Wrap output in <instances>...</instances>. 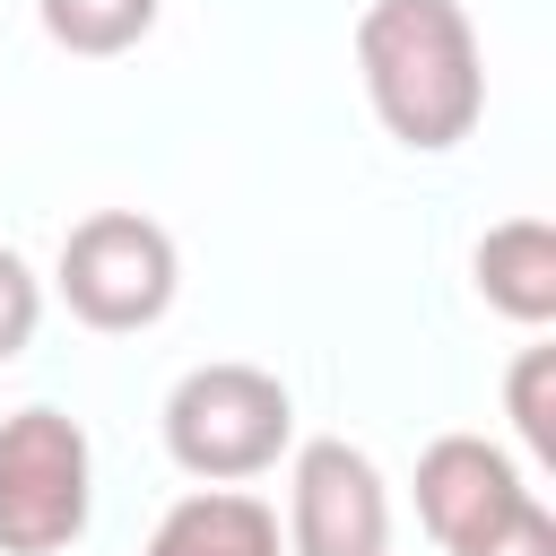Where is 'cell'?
<instances>
[{
    "instance_id": "2",
    "label": "cell",
    "mask_w": 556,
    "mask_h": 556,
    "mask_svg": "<svg viewBox=\"0 0 556 556\" xmlns=\"http://www.w3.org/2000/svg\"><path fill=\"white\" fill-rule=\"evenodd\" d=\"M295 443V400L261 365H191L165 391V452L200 486H243Z\"/></svg>"
},
{
    "instance_id": "6",
    "label": "cell",
    "mask_w": 556,
    "mask_h": 556,
    "mask_svg": "<svg viewBox=\"0 0 556 556\" xmlns=\"http://www.w3.org/2000/svg\"><path fill=\"white\" fill-rule=\"evenodd\" d=\"M521 495H530V486H521L513 452L486 443V434H434V443L417 452V521L434 530L443 556H460L469 539H486Z\"/></svg>"
},
{
    "instance_id": "3",
    "label": "cell",
    "mask_w": 556,
    "mask_h": 556,
    "mask_svg": "<svg viewBox=\"0 0 556 556\" xmlns=\"http://www.w3.org/2000/svg\"><path fill=\"white\" fill-rule=\"evenodd\" d=\"M96 513V452L87 426L61 408H9L0 417V556H61L87 539Z\"/></svg>"
},
{
    "instance_id": "8",
    "label": "cell",
    "mask_w": 556,
    "mask_h": 556,
    "mask_svg": "<svg viewBox=\"0 0 556 556\" xmlns=\"http://www.w3.org/2000/svg\"><path fill=\"white\" fill-rule=\"evenodd\" d=\"M148 556H278V513L243 486H200L148 530Z\"/></svg>"
},
{
    "instance_id": "11",
    "label": "cell",
    "mask_w": 556,
    "mask_h": 556,
    "mask_svg": "<svg viewBox=\"0 0 556 556\" xmlns=\"http://www.w3.org/2000/svg\"><path fill=\"white\" fill-rule=\"evenodd\" d=\"M35 321H43V278L0 243V365H17L35 348Z\"/></svg>"
},
{
    "instance_id": "9",
    "label": "cell",
    "mask_w": 556,
    "mask_h": 556,
    "mask_svg": "<svg viewBox=\"0 0 556 556\" xmlns=\"http://www.w3.org/2000/svg\"><path fill=\"white\" fill-rule=\"evenodd\" d=\"M35 17H43V35H52L61 52L113 61V52H130V43L156 26V0H35Z\"/></svg>"
},
{
    "instance_id": "1",
    "label": "cell",
    "mask_w": 556,
    "mask_h": 556,
    "mask_svg": "<svg viewBox=\"0 0 556 556\" xmlns=\"http://www.w3.org/2000/svg\"><path fill=\"white\" fill-rule=\"evenodd\" d=\"M356 78L374 122L417 148L443 156L478 130L486 113V70H478V26L460 0H365L356 17Z\"/></svg>"
},
{
    "instance_id": "4",
    "label": "cell",
    "mask_w": 556,
    "mask_h": 556,
    "mask_svg": "<svg viewBox=\"0 0 556 556\" xmlns=\"http://www.w3.org/2000/svg\"><path fill=\"white\" fill-rule=\"evenodd\" d=\"M61 304L87 321V330H148L174 313V287H182V252L156 217L139 208H96L61 235V269H52Z\"/></svg>"
},
{
    "instance_id": "12",
    "label": "cell",
    "mask_w": 556,
    "mask_h": 556,
    "mask_svg": "<svg viewBox=\"0 0 556 556\" xmlns=\"http://www.w3.org/2000/svg\"><path fill=\"white\" fill-rule=\"evenodd\" d=\"M460 556H556V513L539 504V495H521L486 539H469Z\"/></svg>"
},
{
    "instance_id": "7",
    "label": "cell",
    "mask_w": 556,
    "mask_h": 556,
    "mask_svg": "<svg viewBox=\"0 0 556 556\" xmlns=\"http://www.w3.org/2000/svg\"><path fill=\"white\" fill-rule=\"evenodd\" d=\"M469 278H478V295H486L504 321L547 330V321H556V226H547V217H504V226H486L478 252H469Z\"/></svg>"
},
{
    "instance_id": "5",
    "label": "cell",
    "mask_w": 556,
    "mask_h": 556,
    "mask_svg": "<svg viewBox=\"0 0 556 556\" xmlns=\"http://www.w3.org/2000/svg\"><path fill=\"white\" fill-rule=\"evenodd\" d=\"M287 547L295 556H391V486L348 434L287 443Z\"/></svg>"
},
{
    "instance_id": "10",
    "label": "cell",
    "mask_w": 556,
    "mask_h": 556,
    "mask_svg": "<svg viewBox=\"0 0 556 556\" xmlns=\"http://www.w3.org/2000/svg\"><path fill=\"white\" fill-rule=\"evenodd\" d=\"M504 408H513V434L530 443V460H556V348H547V339L513 356Z\"/></svg>"
}]
</instances>
